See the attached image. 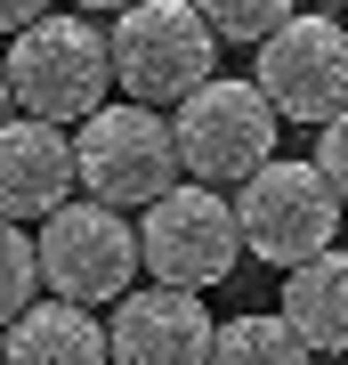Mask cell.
I'll use <instances>...</instances> for the list:
<instances>
[{"mask_svg":"<svg viewBox=\"0 0 348 365\" xmlns=\"http://www.w3.org/2000/svg\"><path fill=\"white\" fill-rule=\"evenodd\" d=\"M105 90H114V33H97L90 16H41L9 41V98L33 122H90Z\"/></svg>","mask_w":348,"mask_h":365,"instance_id":"obj_1","label":"cell"},{"mask_svg":"<svg viewBox=\"0 0 348 365\" xmlns=\"http://www.w3.org/2000/svg\"><path fill=\"white\" fill-rule=\"evenodd\" d=\"M81 155V187L114 211H154L170 187H186V155H179V122L162 106H97L73 130Z\"/></svg>","mask_w":348,"mask_h":365,"instance_id":"obj_2","label":"cell"},{"mask_svg":"<svg viewBox=\"0 0 348 365\" xmlns=\"http://www.w3.org/2000/svg\"><path fill=\"white\" fill-rule=\"evenodd\" d=\"M114 81L138 106H186L219 81V25L194 0H138L114 16Z\"/></svg>","mask_w":348,"mask_h":365,"instance_id":"obj_3","label":"cell"},{"mask_svg":"<svg viewBox=\"0 0 348 365\" xmlns=\"http://www.w3.org/2000/svg\"><path fill=\"white\" fill-rule=\"evenodd\" d=\"M179 155H186V179L203 187H243L259 170L275 163V130H284V114H275V98L259 90V81H203L179 114Z\"/></svg>","mask_w":348,"mask_h":365,"instance_id":"obj_4","label":"cell"},{"mask_svg":"<svg viewBox=\"0 0 348 365\" xmlns=\"http://www.w3.org/2000/svg\"><path fill=\"white\" fill-rule=\"evenodd\" d=\"M235 211H243V244L259 252L268 268H308L340 244V187L324 179L316 163H268L259 179L235 187Z\"/></svg>","mask_w":348,"mask_h":365,"instance_id":"obj_5","label":"cell"},{"mask_svg":"<svg viewBox=\"0 0 348 365\" xmlns=\"http://www.w3.org/2000/svg\"><path fill=\"white\" fill-rule=\"evenodd\" d=\"M146 235V276L154 284H179V292H211V284H227L235 260H243V211H235L219 187H203V179H186V187H170V195L138 220Z\"/></svg>","mask_w":348,"mask_h":365,"instance_id":"obj_6","label":"cell"},{"mask_svg":"<svg viewBox=\"0 0 348 365\" xmlns=\"http://www.w3.org/2000/svg\"><path fill=\"white\" fill-rule=\"evenodd\" d=\"M41 268H49V292L57 300H122V292H138L130 276L146 268V235L130 227V211L114 203H97V195H81V203H65L57 220H41Z\"/></svg>","mask_w":348,"mask_h":365,"instance_id":"obj_7","label":"cell"},{"mask_svg":"<svg viewBox=\"0 0 348 365\" xmlns=\"http://www.w3.org/2000/svg\"><path fill=\"white\" fill-rule=\"evenodd\" d=\"M259 90L275 98L284 122H332L348 114V16H308L300 9L275 41H259Z\"/></svg>","mask_w":348,"mask_h":365,"instance_id":"obj_8","label":"cell"},{"mask_svg":"<svg viewBox=\"0 0 348 365\" xmlns=\"http://www.w3.org/2000/svg\"><path fill=\"white\" fill-rule=\"evenodd\" d=\"M219 325L179 284H138L114 300V365H211Z\"/></svg>","mask_w":348,"mask_h":365,"instance_id":"obj_9","label":"cell"},{"mask_svg":"<svg viewBox=\"0 0 348 365\" xmlns=\"http://www.w3.org/2000/svg\"><path fill=\"white\" fill-rule=\"evenodd\" d=\"M73 187H81V155H73V138H65L57 122L16 114L9 130H0V211H9L16 227L57 220V211L73 203Z\"/></svg>","mask_w":348,"mask_h":365,"instance_id":"obj_10","label":"cell"},{"mask_svg":"<svg viewBox=\"0 0 348 365\" xmlns=\"http://www.w3.org/2000/svg\"><path fill=\"white\" fill-rule=\"evenodd\" d=\"M9 365H114V325L81 300H41L9 325Z\"/></svg>","mask_w":348,"mask_h":365,"instance_id":"obj_11","label":"cell"},{"mask_svg":"<svg viewBox=\"0 0 348 365\" xmlns=\"http://www.w3.org/2000/svg\"><path fill=\"white\" fill-rule=\"evenodd\" d=\"M284 317L300 325V341L316 357H348V252L340 244L284 276Z\"/></svg>","mask_w":348,"mask_h":365,"instance_id":"obj_12","label":"cell"},{"mask_svg":"<svg viewBox=\"0 0 348 365\" xmlns=\"http://www.w3.org/2000/svg\"><path fill=\"white\" fill-rule=\"evenodd\" d=\"M211 365H316V349L300 341L292 317L275 309V317H227V325H219V349H211Z\"/></svg>","mask_w":348,"mask_h":365,"instance_id":"obj_13","label":"cell"},{"mask_svg":"<svg viewBox=\"0 0 348 365\" xmlns=\"http://www.w3.org/2000/svg\"><path fill=\"white\" fill-rule=\"evenodd\" d=\"M41 284H49V268H41V235L33 227H0V309H9V325L25 309H41Z\"/></svg>","mask_w":348,"mask_h":365,"instance_id":"obj_14","label":"cell"},{"mask_svg":"<svg viewBox=\"0 0 348 365\" xmlns=\"http://www.w3.org/2000/svg\"><path fill=\"white\" fill-rule=\"evenodd\" d=\"M194 9L219 25V41H251L259 49V41H275L300 16V0H194Z\"/></svg>","mask_w":348,"mask_h":365,"instance_id":"obj_15","label":"cell"},{"mask_svg":"<svg viewBox=\"0 0 348 365\" xmlns=\"http://www.w3.org/2000/svg\"><path fill=\"white\" fill-rule=\"evenodd\" d=\"M316 170L340 187V203H348V114H332V122H324V138H316Z\"/></svg>","mask_w":348,"mask_h":365,"instance_id":"obj_16","label":"cell"},{"mask_svg":"<svg viewBox=\"0 0 348 365\" xmlns=\"http://www.w3.org/2000/svg\"><path fill=\"white\" fill-rule=\"evenodd\" d=\"M41 16H57L49 0H0V25H9V33H25V25H41Z\"/></svg>","mask_w":348,"mask_h":365,"instance_id":"obj_17","label":"cell"},{"mask_svg":"<svg viewBox=\"0 0 348 365\" xmlns=\"http://www.w3.org/2000/svg\"><path fill=\"white\" fill-rule=\"evenodd\" d=\"M81 16H122V9H138V0H73Z\"/></svg>","mask_w":348,"mask_h":365,"instance_id":"obj_18","label":"cell"},{"mask_svg":"<svg viewBox=\"0 0 348 365\" xmlns=\"http://www.w3.org/2000/svg\"><path fill=\"white\" fill-rule=\"evenodd\" d=\"M340 365H348V357H340Z\"/></svg>","mask_w":348,"mask_h":365,"instance_id":"obj_19","label":"cell"}]
</instances>
